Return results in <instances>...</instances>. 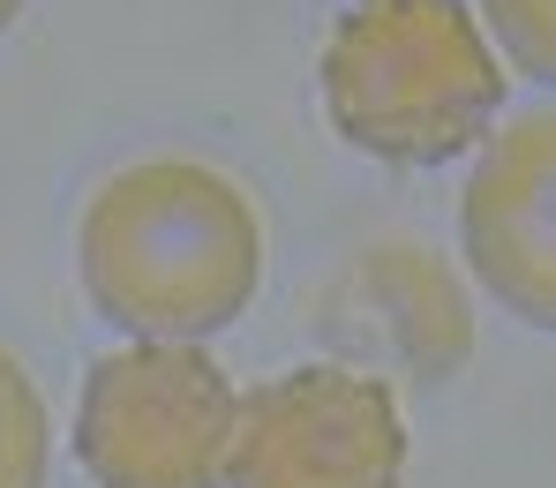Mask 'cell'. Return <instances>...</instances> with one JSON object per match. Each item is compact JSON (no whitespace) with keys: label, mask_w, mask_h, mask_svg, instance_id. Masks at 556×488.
<instances>
[{"label":"cell","mask_w":556,"mask_h":488,"mask_svg":"<svg viewBox=\"0 0 556 488\" xmlns=\"http://www.w3.org/2000/svg\"><path fill=\"white\" fill-rule=\"evenodd\" d=\"M406 421L383 376L301 361L233 406L226 488H399Z\"/></svg>","instance_id":"4"},{"label":"cell","mask_w":556,"mask_h":488,"mask_svg":"<svg viewBox=\"0 0 556 488\" xmlns=\"http://www.w3.org/2000/svg\"><path fill=\"white\" fill-rule=\"evenodd\" d=\"M331 128L391 166H444L504 113V68L459 0H362L324 46Z\"/></svg>","instance_id":"2"},{"label":"cell","mask_w":556,"mask_h":488,"mask_svg":"<svg viewBox=\"0 0 556 488\" xmlns=\"http://www.w3.org/2000/svg\"><path fill=\"white\" fill-rule=\"evenodd\" d=\"M15 15H23V0H0V30H8V23H15Z\"/></svg>","instance_id":"9"},{"label":"cell","mask_w":556,"mask_h":488,"mask_svg":"<svg viewBox=\"0 0 556 488\" xmlns=\"http://www.w3.org/2000/svg\"><path fill=\"white\" fill-rule=\"evenodd\" d=\"M0 488H46V398L0 346Z\"/></svg>","instance_id":"7"},{"label":"cell","mask_w":556,"mask_h":488,"mask_svg":"<svg viewBox=\"0 0 556 488\" xmlns=\"http://www.w3.org/2000/svg\"><path fill=\"white\" fill-rule=\"evenodd\" d=\"M316 323H331V338H346L354 354H391L414 376H452L473 354V308L444 256H429L421 241H369L339 286L324 293Z\"/></svg>","instance_id":"6"},{"label":"cell","mask_w":556,"mask_h":488,"mask_svg":"<svg viewBox=\"0 0 556 488\" xmlns=\"http://www.w3.org/2000/svg\"><path fill=\"white\" fill-rule=\"evenodd\" d=\"M76 271L128 338H211L264 286V226L218 166L136 158L84 203Z\"/></svg>","instance_id":"1"},{"label":"cell","mask_w":556,"mask_h":488,"mask_svg":"<svg viewBox=\"0 0 556 488\" xmlns=\"http://www.w3.org/2000/svg\"><path fill=\"white\" fill-rule=\"evenodd\" d=\"M459 241L473 279L511 316L556 331V105L511 113L459 195Z\"/></svg>","instance_id":"5"},{"label":"cell","mask_w":556,"mask_h":488,"mask_svg":"<svg viewBox=\"0 0 556 488\" xmlns=\"http://www.w3.org/2000/svg\"><path fill=\"white\" fill-rule=\"evenodd\" d=\"M481 8H489L504 53H511L527 76L556 84V0H481Z\"/></svg>","instance_id":"8"},{"label":"cell","mask_w":556,"mask_h":488,"mask_svg":"<svg viewBox=\"0 0 556 488\" xmlns=\"http://www.w3.org/2000/svg\"><path fill=\"white\" fill-rule=\"evenodd\" d=\"M233 406L195 338H128L84 376L76 459L98 488H226Z\"/></svg>","instance_id":"3"}]
</instances>
